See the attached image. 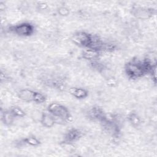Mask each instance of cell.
Here are the masks:
<instances>
[{
    "label": "cell",
    "mask_w": 157,
    "mask_h": 157,
    "mask_svg": "<svg viewBox=\"0 0 157 157\" xmlns=\"http://www.w3.org/2000/svg\"><path fill=\"white\" fill-rule=\"evenodd\" d=\"M155 63L156 61L153 62L148 58L142 59L137 56L133 57L124 64V71L129 79H139L148 74L152 66Z\"/></svg>",
    "instance_id": "6da1fadb"
},
{
    "label": "cell",
    "mask_w": 157,
    "mask_h": 157,
    "mask_svg": "<svg viewBox=\"0 0 157 157\" xmlns=\"http://www.w3.org/2000/svg\"><path fill=\"white\" fill-rule=\"evenodd\" d=\"M47 110L50 113L56 120L61 123H68L72 119V116L69 109L64 105L58 102H51L47 107Z\"/></svg>",
    "instance_id": "7a4b0ae2"
},
{
    "label": "cell",
    "mask_w": 157,
    "mask_h": 157,
    "mask_svg": "<svg viewBox=\"0 0 157 157\" xmlns=\"http://www.w3.org/2000/svg\"><path fill=\"white\" fill-rule=\"evenodd\" d=\"M104 131L114 138H118L121 134V124L117 117L108 116L101 123Z\"/></svg>",
    "instance_id": "3957f363"
},
{
    "label": "cell",
    "mask_w": 157,
    "mask_h": 157,
    "mask_svg": "<svg viewBox=\"0 0 157 157\" xmlns=\"http://www.w3.org/2000/svg\"><path fill=\"white\" fill-rule=\"evenodd\" d=\"M9 31L10 33L17 36L26 37L34 34L35 27L31 23L24 21L10 26L9 27Z\"/></svg>",
    "instance_id": "277c9868"
},
{
    "label": "cell",
    "mask_w": 157,
    "mask_h": 157,
    "mask_svg": "<svg viewBox=\"0 0 157 157\" xmlns=\"http://www.w3.org/2000/svg\"><path fill=\"white\" fill-rule=\"evenodd\" d=\"M93 37V34L86 31H78L72 35L71 40L75 45L84 49L90 47L92 42Z\"/></svg>",
    "instance_id": "5b68a950"
},
{
    "label": "cell",
    "mask_w": 157,
    "mask_h": 157,
    "mask_svg": "<svg viewBox=\"0 0 157 157\" xmlns=\"http://www.w3.org/2000/svg\"><path fill=\"white\" fill-rule=\"evenodd\" d=\"M130 12L131 15L137 19L145 20L151 18L156 13L155 9L149 7L134 5L132 6Z\"/></svg>",
    "instance_id": "8992f818"
},
{
    "label": "cell",
    "mask_w": 157,
    "mask_h": 157,
    "mask_svg": "<svg viewBox=\"0 0 157 157\" xmlns=\"http://www.w3.org/2000/svg\"><path fill=\"white\" fill-rule=\"evenodd\" d=\"M107 113L102 108L98 105H92L87 109L85 113V117L90 121L101 123L107 117Z\"/></svg>",
    "instance_id": "52a82bcc"
},
{
    "label": "cell",
    "mask_w": 157,
    "mask_h": 157,
    "mask_svg": "<svg viewBox=\"0 0 157 157\" xmlns=\"http://www.w3.org/2000/svg\"><path fill=\"white\" fill-rule=\"evenodd\" d=\"M83 132L78 128L72 127L64 134L61 143L63 145H71L78 141L83 136Z\"/></svg>",
    "instance_id": "ba28073f"
},
{
    "label": "cell",
    "mask_w": 157,
    "mask_h": 157,
    "mask_svg": "<svg viewBox=\"0 0 157 157\" xmlns=\"http://www.w3.org/2000/svg\"><path fill=\"white\" fill-rule=\"evenodd\" d=\"M101 52L99 50L91 48H86L82 50L81 56L84 59L89 62H91L98 60L101 56Z\"/></svg>",
    "instance_id": "9c48e42d"
},
{
    "label": "cell",
    "mask_w": 157,
    "mask_h": 157,
    "mask_svg": "<svg viewBox=\"0 0 157 157\" xmlns=\"http://www.w3.org/2000/svg\"><path fill=\"white\" fill-rule=\"evenodd\" d=\"M40 122L42 126L47 128H51L56 124V118L47 110L42 113Z\"/></svg>",
    "instance_id": "30bf717a"
},
{
    "label": "cell",
    "mask_w": 157,
    "mask_h": 157,
    "mask_svg": "<svg viewBox=\"0 0 157 157\" xmlns=\"http://www.w3.org/2000/svg\"><path fill=\"white\" fill-rule=\"evenodd\" d=\"M69 94L74 98L78 100L86 99L89 95V91L86 88L78 86H73L69 88Z\"/></svg>",
    "instance_id": "8fae6325"
},
{
    "label": "cell",
    "mask_w": 157,
    "mask_h": 157,
    "mask_svg": "<svg viewBox=\"0 0 157 157\" xmlns=\"http://www.w3.org/2000/svg\"><path fill=\"white\" fill-rule=\"evenodd\" d=\"M35 91L29 88H24L20 90L17 93L18 98L22 101L25 102H33Z\"/></svg>",
    "instance_id": "7c38bea8"
},
{
    "label": "cell",
    "mask_w": 157,
    "mask_h": 157,
    "mask_svg": "<svg viewBox=\"0 0 157 157\" xmlns=\"http://www.w3.org/2000/svg\"><path fill=\"white\" fill-rule=\"evenodd\" d=\"M16 118L13 116L12 112L8 109H1V120L2 124L6 126H12Z\"/></svg>",
    "instance_id": "4fadbf2b"
},
{
    "label": "cell",
    "mask_w": 157,
    "mask_h": 157,
    "mask_svg": "<svg viewBox=\"0 0 157 157\" xmlns=\"http://www.w3.org/2000/svg\"><path fill=\"white\" fill-rule=\"evenodd\" d=\"M126 119L130 125L135 128L140 127L142 123L141 117L136 111L130 112L127 115Z\"/></svg>",
    "instance_id": "5bb4252c"
},
{
    "label": "cell",
    "mask_w": 157,
    "mask_h": 157,
    "mask_svg": "<svg viewBox=\"0 0 157 157\" xmlns=\"http://www.w3.org/2000/svg\"><path fill=\"white\" fill-rule=\"evenodd\" d=\"M21 143L23 145H26L31 147H37L40 145V140L35 136L31 135L25 137L21 139Z\"/></svg>",
    "instance_id": "9a60e30c"
},
{
    "label": "cell",
    "mask_w": 157,
    "mask_h": 157,
    "mask_svg": "<svg viewBox=\"0 0 157 157\" xmlns=\"http://www.w3.org/2000/svg\"><path fill=\"white\" fill-rule=\"evenodd\" d=\"M90 66L95 71L101 73L103 72L106 69L105 65L101 62L99 59L94 61L90 62Z\"/></svg>",
    "instance_id": "2e32d148"
},
{
    "label": "cell",
    "mask_w": 157,
    "mask_h": 157,
    "mask_svg": "<svg viewBox=\"0 0 157 157\" xmlns=\"http://www.w3.org/2000/svg\"><path fill=\"white\" fill-rule=\"evenodd\" d=\"M9 110L15 118H23L26 115L25 111L17 105L11 106L9 108Z\"/></svg>",
    "instance_id": "e0dca14e"
},
{
    "label": "cell",
    "mask_w": 157,
    "mask_h": 157,
    "mask_svg": "<svg viewBox=\"0 0 157 157\" xmlns=\"http://www.w3.org/2000/svg\"><path fill=\"white\" fill-rule=\"evenodd\" d=\"M117 46L114 43L104 41L103 46H102V52H113L117 50Z\"/></svg>",
    "instance_id": "ac0fdd59"
},
{
    "label": "cell",
    "mask_w": 157,
    "mask_h": 157,
    "mask_svg": "<svg viewBox=\"0 0 157 157\" xmlns=\"http://www.w3.org/2000/svg\"><path fill=\"white\" fill-rule=\"evenodd\" d=\"M47 101V97L45 95L42 94L40 92L38 91H35V94H34V101L33 102L38 104H43L45 102Z\"/></svg>",
    "instance_id": "d6986e66"
},
{
    "label": "cell",
    "mask_w": 157,
    "mask_h": 157,
    "mask_svg": "<svg viewBox=\"0 0 157 157\" xmlns=\"http://www.w3.org/2000/svg\"><path fill=\"white\" fill-rule=\"evenodd\" d=\"M56 12H57L59 16H61V17H67L70 13L69 9L68 7H67L66 6H59L57 8Z\"/></svg>",
    "instance_id": "ffe728a7"
},
{
    "label": "cell",
    "mask_w": 157,
    "mask_h": 157,
    "mask_svg": "<svg viewBox=\"0 0 157 157\" xmlns=\"http://www.w3.org/2000/svg\"><path fill=\"white\" fill-rule=\"evenodd\" d=\"M156 68L157 66L156 63H155L152 66L151 69L148 72V75L150 76L151 80L155 85L156 84Z\"/></svg>",
    "instance_id": "44dd1931"
},
{
    "label": "cell",
    "mask_w": 157,
    "mask_h": 157,
    "mask_svg": "<svg viewBox=\"0 0 157 157\" xmlns=\"http://www.w3.org/2000/svg\"><path fill=\"white\" fill-rule=\"evenodd\" d=\"M36 9L39 11L47 10L48 8V5L47 2L43 1H39L36 3Z\"/></svg>",
    "instance_id": "7402d4cb"
},
{
    "label": "cell",
    "mask_w": 157,
    "mask_h": 157,
    "mask_svg": "<svg viewBox=\"0 0 157 157\" xmlns=\"http://www.w3.org/2000/svg\"><path fill=\"white\" fill-rule=\"evenodd\" d=\"M9 77L7 74L5 73L2 70L1 71V82L2 83H6L9 81Z\"/></svg>",
    "instance_id": "603a6c76"
},
{
    "label": "cell",
    "mask_w": 157,
    "mask_h": 157,
    "mask_svg": "<svg viewBox=\"0 0 157 157\" xmlns=\"http://www.w3.org/2000/svg\"><path fill=\"white\" fill-rule=\"evenodd\" d=\"M5 2H4L3 1H1L0 2V10L1 11H3V10H5V9H6V6H5Z\"/></svg>",
    "instance_id": "cb8c5ba5"
}]
</instances>
